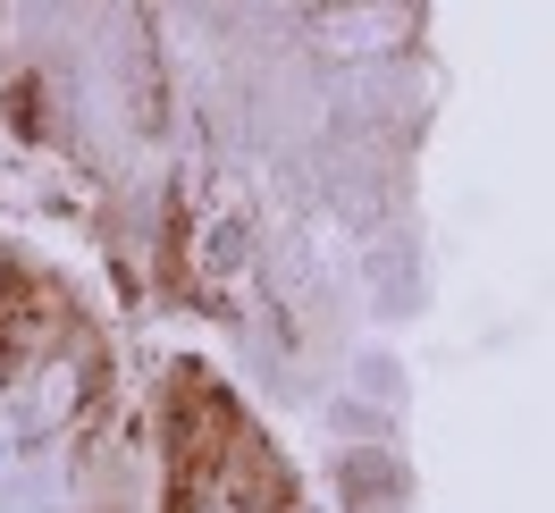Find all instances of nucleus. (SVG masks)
<instances>
[{"label": "nucleus", "instance_id": "nucleus-1", "mask_svg": "<svg viewBox=\"0 0 555 513\" xmlns=\"http://www.w3.org/2000/svg\"><path fill=\"white\" fill-rule=\"evenodd\" d=\"M421 26L413 0H328L312 17V42L328 60H379V51H404Z\"/></svg>", "mask_w": 555, "mask_h": 513}, {"label": "nucleus", "instance_id": "nucleus-2", "mask_svg": "<svg viewBox=\"0 0 555 513\" xmlns=\"http://www.w3.org/2000/svg\"><path fill=\"white\" fill-rule=\"evenodd\" d=\"M60 329H68V311H60V295L42 278H26V270L0 278V345L9 354H51Z\"/></svg>", "mask_w": 555, "mask_h": 513}]
</instances>
